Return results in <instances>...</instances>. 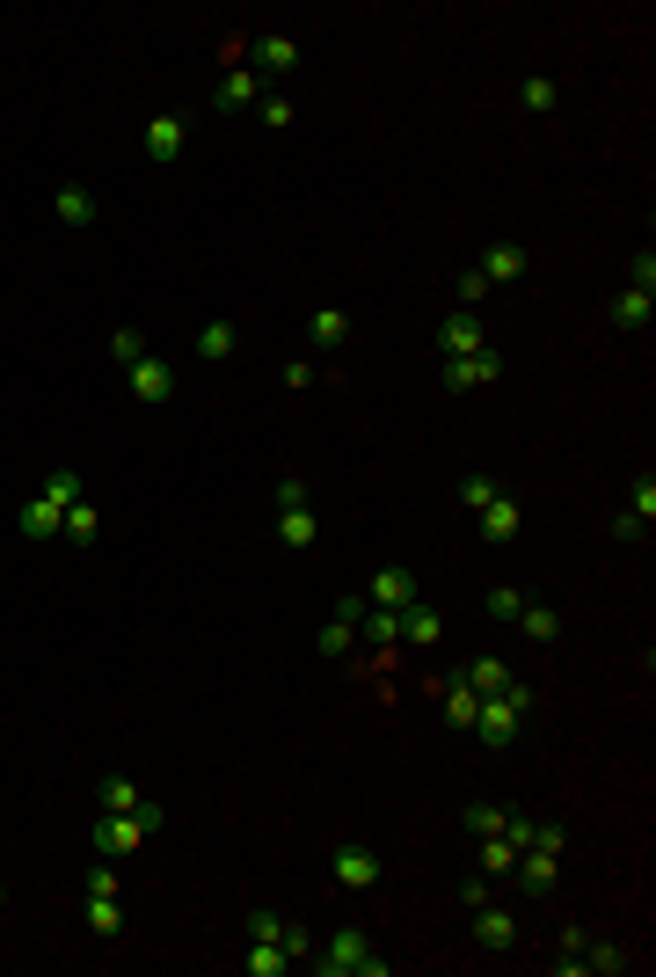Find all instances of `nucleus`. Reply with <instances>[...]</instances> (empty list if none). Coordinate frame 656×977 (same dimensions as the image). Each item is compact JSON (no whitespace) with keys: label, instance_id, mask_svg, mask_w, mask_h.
I'll return each mask as SVG.
<instances>
[{"label":"nucleus","instance_id":"obj_1","mask_svg":"<svg viewBox=\"0 0 656 977\" xmlns=\"http://www.w3.org/2000/svg\"><path fill=\"white\" fill-rule=\"evenodd\" d=\"M161 825H169V809H161V803L132 809V817H124V809H96V831H88V839H96L102 861H124V854H139V846H146Z\"/></svg>","mask_w":656,"mask_h":977},{"label":"nucleus","instance_id":"obj_2","mask_svg":"<svg viewBox=\"0 0 656 977\" xmlns=\"http://www.w3.org/2000/svg\"><path fill=\"white\" fill-rule=\"evenodd\" d=\"M525 715H533V685H525V679H510L504 693H488V701H482V715H474V737H482L488 752H504V744H518Z\"/></svg>","mask_w":656,"mask_h":977},{"label":"nucleus","instance_id":"obj_3","mask_svg":"<svg viewBox=\"0 0 656 977\" xmlns=\"http://www.w3.org/2000/svg\"><path fill=\"white\" fill-rule=\"evenodd\" d=\"M314 970H321V977H387V955H372V941H364L358 927H343V933H329V941H321Z\"/></svg>","mask_w":656,"mask_h":977},{"label":"nucleus","instance_id":"obj_4","mask_svg":"<svg viewBox=\"0 0 656 977\" xmlns=\"http://www.w3.org/2000/svg\"><path fill=\"white\" fill-rule=\"evenodd\" d=\"M437 380H445V394L496 387V380H504V358H496V350H474V358H445V372H437Z\"/></svg>","mask_w":656,"mask_h":977},{"label":"nucleus","instance_id":"obj_5","mask_svg":"<svg viewBox=\"0 0 656 977\" xmlns=\"http://www.w3.org/2000/svg\"><path fill=\"white\" fill-rule=\"evenodd\" d=\"M124 380H132V394H139L146 409H161V401H175V366H169V358H153V350H146L139 366H124Z\"/></svg>","mask_w":656,"mask_h":977},{"label":"nucleus","instance_id":"obj_6","mask_svg":"<svg viewBox=\"0 0 656 977\" xmlns=\"http://www.w3.org/2000/svg\"><path fill=\"white\" fill-rule=\"evenodd\" d=\"M329 876H336L350 898H358V890H380V854H372V846H336V854H329Z\"/></svg>","mask_w":656,"mask_h":977},{"label":"nucleus","instance_id":"obj_7","mask_svg":"<svg viewBox=\"0 0 656 977\" xmlns=\"http://www.w3.org/2000/svg\"><path fill=\"white\" fill-rule=\"evenodd\" d=\"M364 606H394V613L416 606V577L401 562H380L372 569V584H364Z\"/></svg>","mask_w":656,"mask_h":977},{"label":"nucleus","instance_id":"obj_8","mask_svg":"<svg viewBox=\"0 0 656 977\" xmlns=\"http://www.w3.org/2000/svg\"><path fill=\"white\" fill-rule=\"evenodd\" d=\"M437 350H445V358H474V350H488L482 314H445V329H437Z\"/></svg>","mask_w":656,"mask_h":977},{"label":"nucleus","instance_id":"obj_9","mask_svg":"<svg viewBox=\"0 0 656 977\" xmlns=\"http://www.w3.org/2000/svg\"><path fill=\"white\" fill-rule=\"evenodd\" d=\"M175 153H183V118H175V110H153V118H146V161L169 169Z\"/></svg>","mask_w":656,"mask_h":977},{"label":"nucleus","instance_id":"obj_10","mask_svg":"<svg viewBox=\"0 0 656 977\" xmlns=\"http://www.w3.org/2000/svg\"><path fill=\"white\" fill-rule=\"evenodd\" d=\"M248 102H263V81H256V66H226V81L212 88V110H248Z\"/></svg>","mask_w":656,"mask_h":977},{"label":"nucleus","instance_id":"obj_11","mask_svg":"<svg viewBox=\"0 0 656 977\" xmlns=\"http://www.w3.org/2000/svg\"><path fill=\"white\" fill-rule=\"evenodd\" d=\"M474 941H482L488 955H510V949H518V919L496 912V904H474Z\"/></svg>","mask_w":656,"mask_h":977},{"label":"nucleus","instance_id":"obj_12","mask_svg":"<svg viewBox=\"0 0 656 977\" xmlns=\"http://www.w3.org/2000/svg\"><path fill=\"white\" fill-rule=\"evenodd\" d=\"M59 525H66V511L45 504V496H23V504H15V533L23 540H59Z\"/></svg>","mask_w":656,"mask_h":977},{"label":"nucleus","instance_id":"obj_13","mask_svg":"<svg viewBox=\"0 0 656 977\" xmlns=\"http://www.w3.org/2000/svg\"><path fill=\"white\" fill-rule=\"evenodd\" d=\"M474 518H482V540H496V547L525 533V504H518V496H496V504H488V511H474Z\"/></svg>","mask_w":656,"mask_h":977},{"label":"nucleus","instance_id":"obj_14","mask_svg":"<svg viewBox=\"0 0 656 977\" xmlns=\"http://www.w3.org/2000/svg\"><path fill=\"white\" fill-rule=\"evenodd\" d=\"M256 81H285L292 66H299V45H292V37H256Z\"/></svg>","mask_w":656,"mask_h":977},{"label":"nucleus","instance_id":"obj_15","mask_svg":"<svg viewBox=\"0 0 656 977\" xmlns=\"http://www.w3.org/2000/svg\"><path fill=\"white\" fill-rule=\"evenodd\" d=\"M510 868H518V882H525V890H555V882H561V854H540V846H518V861H510Z\"/></svg>","mask_w":656,"mask_h":977},{"label":"nucleus","instance_id":"obj_16","mask_svg":"<svg viewBox=\"0 0 656 977\" xmlns=\"http://www.w3.org/2000/svg\"><path fill=\"white\" fill-rule=\"evenodd\" d=\"M437 701H445V722H453V730H474V715H482V693H474L467 679H445V685H437Z\"/></svg>","mask_w":656,"mask_h":977},{"label":"nucleus","instance_id":"obj_17","mask_svg":"<svg viewBox=\"0 0 656 977\" xmlns=\"http://www.w3.org/2000/svg\"><path fill=\"white\" fill-rule=\"evenodd\" d=\"M474 270H482L488 285H510V277L525 270V248H518V242H488V248H482V263H474Z\"/></svg>","mask_w":656,"mask_h":977},{"label":"nucleus","instance_id":"obj_18","mask_svg":"<svg viewBox=\"0 0 656 977\" xmlns=\"http://www.w3.org/2000/svg\"><path fill=\"white\" fill-rule=\"evenodd\" d=\"M146 803H153V795H146L139 781H124V774L96 781V809H124V817H132V809H146Z\"/></svg>","mask_w":656,"mask_h":977},{"label":"nucleus","instance_id":"obj_19","mask_svg":"<svg viewBox=\"0 0 656 977\" xmlns=\"http://www.w3.org/2000/svg\"><path fill=\"white\" fill-rule=\"evenodd\" d=\"M307 336H314V350H343V343H350V314H343V307H314Z\"/></svg>","mask_w":656,"mask_h":977},{"label":"nucleus","instance_id":"obj_20","mask_svg":"<svg viewBox=\"0 0 656 977\" xmlns=\"http://www.w3.org/2000/svg\"><path fill=\"white\" fill-rule=\"evenodd\" d=\"M277 540H285V547H314V540H321L314 504H299V511H277Z\"/></svg>","mask_w":656,"mask_h":977},{"label":"nucleus","instance_id":"obj_21","mask_svg":"<svg viewBox=\"0 0 656 977\" xmlns=\"http://www.w3.org/2000/svg\"><path fill=\"white\" fill-rule=\"evenodd\" d=\"M401 635H409L416 650H437V642H445V620H437L431 606H401Z\"/></svg>","mask_w":656,"mask_h":977},{"label":"nucleus","instance_id":"obj_22","mask_svg":"<svg viewBox=\"0 0 656 977\" xmlns=\"http://www.w3.org/2000/svg\"><path fill=\"white\" fill-rule=\"evenodd\" d=\"M649 321H656V299L649 293H634V285H628V293L612 299V329H649Z\"/></svg>","mask_w":656,"mask_h":977},{"label":"nucleus","instance_id":"obj_23","mask_svg":"<svg viewBox=\"0 0 656 977\" xmlns=\"http://www.w3.org/2000/svg\"><path fill=\"white\" fill-rule=\"evenodd\" d=\"M242 970H248V977H285V970H292V955L277 949V941H248Z\"/></svg>","mask_w":656,"mask_h":977},{"label":"nucleus","instance_id":"obj_24","mask_svg":"<svg viewBox=\"0 0 656 977\" xmlns=\"http://www.w3.org/2000/svg\"><path fill=\"white\" fill-rule=\"evenodd\" d=\"M59 220L66 226H96V190H88V183H66V190H59Z\"/></svg>","mask_w":656,"mask_h":977},{"label":"nucleus","instance_id":"obj_25","mask_svg":"<svg viewBox=\"0 0 656 977\" xmlns=\"http://www.w3.org/2000/svg\"><path fill=\"white\" fill-rule=\"evenodd\" d=\"M59 533H66L73 547H88V540L102 533V511H96V504H88V496H73V511H66V525H59Z\"/></svg>","mask_w":656,"mask_h":977},{"label":"nucleus","instance_id":"obj_26","mask_svg":"<svg viewBox=\"0 0 656 977\" xmlns=\"http://www.w3.org/2000/svg\"><path fill=\"white\" fill-rule=\"evenodd\" d=\"M358 635H372V642H380V650H387V642H401V613H394V606H364Z\"/></svg>","mask_w":656,"mask_h":977},{"label":"nucleus","instance_id":"obj_27","mask_svg":"<svg viewBox=\"0 0 656 977\" xmlns=\"http://www.w3.org/2000/svg\"><path fill=\"white\" fill-rule=\"evenodd\" d=\"M518 628H525L533 642H561V613H555V606H533V598H525V613H518Z\"/></svg>","mask_w":656,"mask_h":977},{"label":"nucleus","instance_id":"obj_28","mask_svg":"<svg viewBox=\"0 0 656 977\" xmlns=\"http://www.w3.org/2000/svg\"><path fill=\"white\" fill-rule=\"evenodd\" d=\"M197 358H205V366L234 358V329H226V321H205V329H197Z\"/></svg>","mask_w":656,"mask_h":977},{"label":"nucleus","instance_id":"obj_29","mask_svg":"<svg viewBox=\"0 0 656 977\" xmlns=\"http://www.w3.org/2000/svg\"><path fill=\"white\" fill-rule=\"evenodd\" d=\"M467 685H474V693L488 701V693H504V685H510V664H504V657H482L474 671H467Z\"/></svg>","mask_w":656,"mask_h":977},{"label":"nucleus","instance_id":"obj_30","mask_svg":"<svg viewBox=\"0 0 656 977\" xmlns=\"http://www.w3.org/2000/svg\"><path fill=\"white\" fill-rule=\"evenodd\" d=\"M88 933H102V941L124 933V904L117 898H88Z\"/></svg>","mask_w":656,"mask_h":977},{"label":"nucleus","instance_id":"obj_31","mask_svg":"<svg viewBox=\"0 0 656 977\" xmlns=\"http://www.w3.org/2000/svg\"><path fill=\"white\" fill-rule=\"evenodd\" d=\"M45 504H59V511H73V496H81V474L73 467H59V474H45V488H37Z\"/></svg>","mask_w":656,"mask_h":977},{"label":"nucleus","instance_id":"obj_32","mask_svg":"<svg viewBox=\"0 0 656 977\" xmlns=\"http://www.w3.org/2000/svg\"><path fill=\"white\" fill-rule=\"evenodd\" d=\"M350 635H358V620H336V613H329V628H321V657H350Z\"/></svg>","mask_w":656,"mask_h":977},{"label":"nucleus","instance_id":"obj_33","mask_svg":"<svg viewBox=\"0 0 656 977\" xmlns=\"http://www.w3.org/2000/svg\"><path fill=\"white\" fill-rule=\"evenodd\" d=\"M628 963H634V955L628 949H612V941H591V949H583V970H628Z\"/></svg>","mask_w":656,"mask_h":977},{"label":"nucleus","instance_id":"obj_34","mask_svg":"<svg viewBox=\"0 0 656 977\" xmlns=\"http://www.w3.org/2000/svg\"><path fill=\"white\" fill-rule=\"evenodd\" d=\"M482 606H488V620H518V613H525V591H518V584H496Z\"/></svg>","mask_w":656,"mask_h":977},{"label":"nucleus","instance_id":"obj_35","mask_svg":"<svg viewBox=\"0 0 656 977\" xmlns=\"http://www.w3.org/2000/svg\"><path fill=\"white\" fill-rule=\"evenodd\" d=\"M504 817H510V809H496V803H467V831H474V839H496Z\"/></svg>","mask_w":656,"mask_h":977},{"label":"nucleus","instance_id":"obj_36","mask_svg":"<svg viewBox=\"0 0 656 977\" xmlns=\"http://www.w3.org/2000/svg\"><path fill=\"white\" fill-rule=\"evenodd\" d=\"M510 861H518V846H510L504 831H496V839H482V876H510Z\"/></svg>","mask_w":656,"mask_h":977},{"label":"nucleus","instance_id":"obj_37","mask_svg":"<svg viewBox=\"0 0 656 977\" xmlns=\"http://www.w3.org/2000/svg\"><path fill=\"white\" fill-rule=\"evenodd\" d=\"M555 102H561V81H547V74H533V81H525V110H533V118H547Z\"/></svg>","mask_w":656,"mask_h":977},{"label":"nucleus","instance_id":"obj_38","mask_svg":"<svg viewBox=\"0 0 656 977\" xmlns=\"http://www.w3.org/2000/svg\"><path fill=\"white\" fill-rule=\"evenodd\" d=\"M496 496H504V488L488 482V474H467V482H460V504H467V511H488Z\"/></svg>","mask_w":656,"mask_h":977},{"label":"nucleus","instance_id":"obj_39","mask_svg":"<svg viewBox=\"0 0 656 977\" xmlns=\"http://www.w3.org/2000/svg\"><path fill=\"white\" fill-rule=\"evenodd\" d=\"M628 518H642V525L656 518V474H642V482L628 488Z\"/></svg>","mask_w":656,"mask_h":977},{"label":"nucleus","instance_id":"obj_40","mask_svg":"<svg viewBox=\"0 0 656 977\" xmlns=\"http://www.w3.org/2000/svg\"><path fill=\"white\" fill-rule=\"evenodd\" d=\"M110 358H117V366H139V358H146V336H139V329H117V336H110Z\"/></svg>","mask_w":656,"mask_h":977},{"label":"nucleus","instance_id":"obj_41","mask_svg":"<svg viewBox=\"0 0 656 977\" xmlns=\"http://www.w3.org/2000/svg\"><path fill=\"white\" fill-rule=\"evenodd\" d=\"M277 949H285L292 963H299V955H314V933L299 927V919H285V927H277Z\"/></svg>","mask_w":656,"mask_h":977},{"label":"nucleus","instance_id":"obj_42","mask_svg":"<svg viewBox=\"0 0 656 977\" xmlns=\"http://www.w3.org/2000/svg\"><path fill=\"white\" fill-rule=\"evenodd\" d=\"M277 927H285V912H270V904L248 912V941H277Z\"/></svg>","mask_w":656,"mask_h":977},{"label":"nucleus","instance_id":"obj_43","mask_svg":"<svg viewBox=\"0 0 656 977\" xmlns=\"http://www.w3.org/2000/svg\"><path fill=\"white\" fill-rule=\"evenodd\" d=\"M270 496H277V511H299V504H307V496H314V488L299 482V474H285V482L270 488Z\"/></svg>","mask_w":656,"mask_h":977},{"label":"nucleus","instance_id":"obj_44","mask_svg":"<svg viewBox=\"0 0 656 977\" xmlns=\"http://www.w3.org/2000/svg\"><path fill=\"white\" fill-rule=\"evenodd\" d=\"M263 124H270V132H292V96L270 88V96H263Z\"/></svg>","mask_w":656,"mask_h":977},{"label":"nucleus","instance_id":"obj_45","mask_svg":"<svg viewBox=\"0 0 656 977\" xmlns=\"http://www.w3.org/2000/svg\"><path fill=\"white\" fill-rule=\"evenodd\" d=\"M488 293H496V285H488L482 270L467 263V270H460V299H467V307H482V299H488Z\"/></svg>","mask_w":656,"mask_h":977},{"label":"nucleus","instance_id":"obj_46","mask_svg":"<svg viewBox=\"0 0 656 977\" xmlns=\"http://www.w3.org/2000/svg\"><path fill=\"white\" fill-rule=\"evenodd\" d=\"M88 898H117V868H110V861L88 868Z\"/></svg>","mask_w":656,"mask_h":977},{"label":"nucleus","instance_id":"obj_47","mask_svg":"<svg viewBox=\"0 0 656 977\" xmlns=\"http://www.w3.org/2000/svg\"><path fill=\"white\" fill-rule=\"evenodd\" d=\"M628 285H634V293H656V256H649V248H642V256H634Z\"/></svg>","mask_w":656,"mask_h":977},{"label":"nucleus","instance_id":"obj_48","mask_svg":"<svg viewBox=\"0 0 656 977\" xmlns=\"http://www.w3.org/2000/svg\"><path fill=\"white\" fill-rule=\"evenodd\" d=\"M525 846H540V854H561V846H569V831H561V825H533V839H525Z\"/></svg>","mask_w":656,"mask_h":977},{"label":"nucleus","instance_id":"obj_49","mask_svg":"<svg viewBox=\"0 0 656 977\" xmlns=\"http://www.w3.org/2000/svg\"><path fill=\"white\" fill-rule=\"evenodd\" d=\"M277 380H285V387H292V394H299V387H314V366H307V358H292V366H285V372H277Z\"/></svg>","mask_w":656,"mask_h":977},{"label":"nucleus","instance_id":"obj_50","mask_svg":"<svg viewBox=\"0 0 656 977\" xmlns=\"http://www.w3.org/2000/svg\"><path fill=\"white\" fill-rule=\"evenodd\" d=\"M336 620H364V591H343V598H336Z\"/></svg>","mask_w":656,"mask_h":977},{"label":"nucleus","instance_id":"obj_51","mask_svg":"<svg viewBox=\"0 0 656 977\" xmlns=\"http://www.w3.org/2000/svg\"><path fill=\"white\" fill-rule=\"evenodd\" d=\"M0 904H8V890H0Z\"/></svg>","mask_w":656,"mask_h":977}]
</instances>
